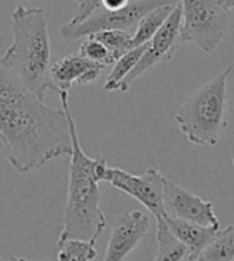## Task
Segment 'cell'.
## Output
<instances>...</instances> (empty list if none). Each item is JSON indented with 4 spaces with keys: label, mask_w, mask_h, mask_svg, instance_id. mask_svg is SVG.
I'll list each match as a JSON object with an SVG mask.
<instances>
[{
    "label": "cell",
    "mask_w": 234,
    "mask_h": 261,
    "mask_svg": "<svg viewBox=\"0 0 234 261\" xmlns=\"http://www.w3.org/2000/svg\"><path fill=\"white\" fill-rule=\"evenodd\" d=\"M178 2L180 0H132L120 10L98 8L79 24H64L61 28V36L64 39H79L101 31H127L132 26H137L138 21L151 10L162 5H176Z\"/></svg>",
    "instance_id": "6"
},
{
    "label": "cell",
    "mask_w": 234,
    "mask_h": 261,
    "mask_svg": "<svg viewBox=\"0 0 234 261\" xmlns=\"http://www.w3.org/2000/svg\"><path fill=\"white\" fill-rule=\"evenodd\" d=\"M158 221V245L159 250L154 261H183L189 253L188 248L176 239L173 232L169 229L164 217L155 218Z\"/></svg>",
    "instance_id": "15"
},
{
    "label": "cell",
    "mask_w": 234,
    "mask_h": 261,
    "mask_svg": "<svg viewBox=\"0 0 234 261\" xmlns=\"http://www.w3.org/2000/svg\"><path fill=\"white\" fill-rule=\"evenodd\" d=\"M98 8H101V0H84V4H81L77 13L69 21V24H79V22L87 19L92 13H95Z\"/></svg>",
    "instance_id": "20"
},
{
    "label": "cell",
    "mask_w": 234,
    "mask_h": 261,
    "mask_svg": "<svg viewBox=\"0 0 234 261\" xmlns=\"http://www.w3.org/2000/svg\"><path fill=\"white\" fill-rule=\"evenodd\" d=\"M220 2L225 5V8H228V10L234 8V0H220Z\"/></svg>",
    "instance_id": "23"
},
{
    "label": "cell",
    "mask_w": 234,
    "mask_h": 261,
    "mask_svg": "<svg viewBox=\"0 0 234 261\" xmlns=\"http://www.w3.org/2000/svg\"><path fill=\"white\" fill-rule=\"evenodd\" d=\"M0 261H51V259H28L21 256H0Z\"/></svg>",
    "instance_id": "22"
},
{
    "label": "cell",
    "mask_w": 234,
    "mask_h": 261,
    "mask_svg": "<svg viewBox=\"0 0 234 261\" xmlns=\"http://www.w3.org/2000/svg\"><path fill=\"white\" fill-rule=\"evenodd\" d=\"M181 7L178 2L173 8V11L164 21V24L161 29L155 32V36L146 43V48H144L141 58L138 64L135 66L127 77L125 81L122 82L119 92H128L133 82L137 81L138 77H141L146 71L152 69L161 63H169L173 60V56L178 50V47L181 45Z\"/></svg>",
    "instance_id": "7"
},
{
    "label": "cell",
    "mask_w": 234,
    "mask_h": 261,
    "mask_svg": "<svg viewBox=\"0 0 234 261\" xmlns=\"http://www.w3.org/2000/svg\"><path fill=\"white\" fill-rule=\"evenodd\" d=\"M132 0H101V8L105 10H120L127 7Z\"/></svg>",
    "instance_id": "21"
},
{
    "label": "cell",
    "mask_w": 234,
    "mask_h": 261,
    "mask_svg": "<svg viewBox=\"0 0 234 261\" xmlns=\"http://www.w3.org/2000/svg\"><path fill=\"white\" fill-rule=\"evenodd\" d=\"M0 141L18 173L42 168L71 154V132L63 108L53 109L0 61Z\"/></svg>",
    "instance_id": "1"
},
{
    "label": "cell",
    "mask_w": 234,
    "mask_h": 261,
    "mask_svg": "<svg viewBox=\"0 0 234 261\" xmlns=\"http://www.w3.org/2000/svg\"><path fill=\"white\" fill-rule=\"evenodd\" d=\"M196 261H234V224L218 229Z\"/></svg>",
    "instance_id": "13"
},
{
    "label": "cell",
    "mask_w": 234,
    "mask_h": 261,
    "mask_svg": "<svg viewBox=\"0 0 234 261\" xmlns=\"http://www.w3.org/2000/svg\"><path fill=\"white\" fill-rule=\"evenodd\" d=\"M144 48H146V43L132 48L125 55H122L120 58L113 64V69H111L106 82H105L106 92H119L122 82L125 81V77L135 69V66L138 64Z\"/></svg>",
    "instance_id": "16"
},
{
    "label": "cell",
    "mask_w": 234,
    "mask_h": 261,
    "mask_svg": "<svg viewBox=\"0 0 234 261\" xmlns=\"http://www.w3.org/2000/svg\"><path fill=\"white\" fill-rule=\"evenodd\" d=\"M96 255L95 241L66 239L58 242V261H93Z\"/></svg>",
    "instance_id": "17"
},
{
    "label": "cell",
    "mask_w": 234,
    "mask_h": 261,
    "mask_svg": "<svg viewBox=\"0 0 234 261\" xmlns=\"http://www.w3.org/2000/svg\"><path fill=\"white\" fill-rule=\"evenodd\" d=\"M105 69L103 64L87 60L81 53H71L51 66V81L58 92H68L72 85L85 87L95 82Z\"/></svg>",
    "instance_id": "11"
},
{
    "label": "cell",
    "mask_w": 234,
    "mask_h": 261,
    "mask_svg": "<svg viewBox=\"0 0 234 261\" xmlns=\"http://www.w3.org/2000/svg\"><path fill=\"white\" fill-rule=\"evenodd\" d=\"M164 175L161 170L149 168L143 175H133L117 167H106L103 181L113 188L125 192L130 197L143 203L155 218L164 217Z\"/></svg>",
    "instance_id": "8"
},
{
    "label": "cell",
    "mask_w": 234,
    "mask_h": 261,
    "mask_svg": "<svg viewBox=\"0 0 234 261\" xmlns=\"http://www.w3.org/2000/svg\"><path fill=\"white\" fill-rule=\"evenodd\" d=\"M61 108L64 111L71 132V161H69V183H68V202H66L63 226L58 237L60 241L81 239L98 241V237L106 228V217L99 207V183H103V175L108 167L103 155H87L81 146L75 120L69 106V93L58 92Z\"/></svg>",
    "instance_id": "2"
},
{
    "label": "cell",
    "mask_w": 234,
    "mask_h": 261,
    "mask_svg": "<svg viewBox=\"0 0 234 261\" xmlns=\"http://www.w3.org/2000/svg\"><path fill=\"white\" fill-rule=\"evenodd\" d=\"M13 42L0 61L15 72L31 92L43 98L55 88L51 81V43L45 11L18 5L12 13Z\"/></svg>",
    "instance_id": "3"
},
{
    "label": "cell",
    "mask_w": 234,
    "mask_h": 261,
    "mask_svg": "<svg viewBox=\"0 0 234 261\" xmlns=\"http://www.w3.org/2000/svg\"><path fill=\"white\" fill-rule=\"evenodd\" d=\"M74 2H77V4L81 5V4H84V0H74Z\"/></svg>",
    "instance_id": "25"
},
{
    "label": "cell",
    "mask_w": 234,
    "mask_h": 261,
    "mask_svg": "<svg viewBox=\"0 0 234 261\" xmlns=\"http://www.w3.org/2000/svg\"><path fill=\"white\" fill-rule=\"evenodd\" d=\"M232 66L189 95L175 112L178 128L189 143L215 147L228 127V79Z\"/></svg>",
    "instance_id": "4"
},
{
    "label": "cell",
    "mask_w": 234,
    "mask_h": 261,
    "mask_svg": "<svg viewBox=\"0 0 234 261\" xmlns=\"http://www.w3.org/2000/svg\"><path fill=\"white\" fill-rule=\"evenodd\" d=\"M151 228V218L146 212H125L116 221L106 247L105 261H124L137 245L146 237Z\"/></svg>",
    "instance_id": "10"
},
{
    "label": "cell",
    "mask_w": 234,
    "mask_h": 261,
    "mask_svg": "<svg viewBox=\"0 0 234 261\" xmlns=\"http://www.w3.org/2000/svg\"><path fill=\"white\" fill-rule=\"evenodd\" d=\"M92 36L98 39L111 51L114 63L122 55H125L128 50H132V34L127 31H101L92 34Z\"/></svg>",
    "instance_id": "18"
},
{
    "label": "cell",
    "mask_w": 234,
    "mask_h": 261,
    "mask_svg": "<svg viewBox=\"0 0 234 261\" xmlns=\"http://www.w3.org/2000/svg\"><path fill=\"white\" fill-rule=\"evenodd\" d=\"M164 220L169 226V229L173 232V236L188 248L189 256L193 258H196L209 245V242L214 239V236L218 232V229L215 228H205V226H199L196 223L167 217V215H164Z\"/></svg>",
    "instance_id": "12"
},
{
    "label": "cell",
    "mask_w": 234,
    "mask_h": 261,
    "mask_svg": "<svg viewBox=\"0 0 234 261\" xmlns=\"http://www.w3.org/2000/svg\"><path fill=\"white\" fill-rule=\"evenodd\" d=\"M181 39L212 53L229 32V10L220 0H180Z\"/></svg>",
    "instance_id": "5"
},
{
    "label": "cell",
    "mask_w": 234,
    "mask_h": 261,
    "mask_svg": "<svg viewBox=\"0 0 234 261\" xmlns=\"http://www.w3.org/2000/svg\"><path fill=\"white\" fill-rule=\"evenodd\" d=\"M79 53L82 56H85L87 60L98 63V64H103L105 67L109 66V64H114V58H113V55H111V51L98 39H95L93 36H88L81 43Z\"/></svg>",
    "instance_id": "19"
},
{
    "label": "cell",
    "mask_w": 234,
    "mask_h": 261,
    "mask_svg": "<svg viewBox=\"0 0 234 261\" xmlns=\"http://www.w3.org/2000/svg\"><path fill=\"white\" fill-rule=\"evenodd\" d=\"M232 167H234V161H232Z\"/></svg>",
    "instance_id": "26"
},
{
    "label": "cell",
    "mask_w": 234,
    "mask_h": 261,
    "mask_svg": "<svg viewBox=\"0 0 234 261\" xmlns=\"http://www.w3.org/2000/svg\"><path fill=\"white\" fill-rule=\"evenodd\" d=\"M164 212L167 217L220 229L214 203L193 194L167 176L164 178Z\"/></svg>",
    "instance_id": "9"
},
{
    "label": "cell",
    "mask_w": 234,
    "mask_h": 261,
    "mask_svg": "<svg viewBox=\"0 0 234 261\" xmlns=\"http://www.w3.org/2000/svg\"><path fill=\"white\" fill-rule=\"evenodd\" d=\"M183 261H196V258H193V256H189V255H188Z\"/></svg>",
    "instance_id": "24"
},
{
    "label": "cell",
    "mask_w": 234,
    "mask_h": 261,
    "mask_svg": "<svg viewBox=\"0 0 234 261\" xmlns=\"http://www.w3.org/2000/svg\"><path fill=\"white\" fill-rule=\"evenodd\" d=\"M173 8H175V5H162V7L151 10L148 15H144L138 21L135 32L132 34V48L148 43L155 36V32L161 29L164 21L169 18Z\"/></svg>",
    "instance_id": "14"
}]
</instances>
